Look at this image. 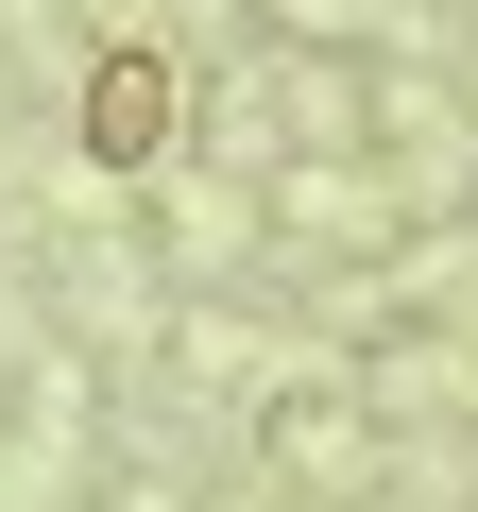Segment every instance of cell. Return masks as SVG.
Returning a JSON list of instances; mask_svg holds the SVG:
<instances>
[{
	"instance_id": "obj_1",
	"label": "cell",
	"mask_w": 478,
	"mask_h": 512,
	"mask_svg": "<svg viewBox=\"0 0 478 512\" xmlns=\"http://www.w3.org/2000/svg\"><path fill=\"white\" fill-rule=\"evenodd\" d=\"M86 154L103 171H154L171 154V52H103L86 69Z\"/></svg>"
}]
</instances>
